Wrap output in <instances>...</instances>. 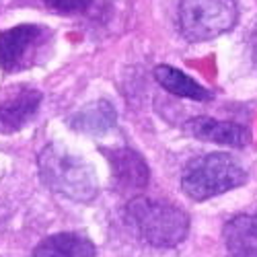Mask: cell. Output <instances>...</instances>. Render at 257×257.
<instances>
[{"label": "cell", "instance_id": "7a4b0ae2", "mask_svg": "<svg viewBox=\"0 0 257 257\" xmlns=\"http://www.w3.org/2000/svg\"><path fill=\"white\" fill-rule=\"evenodd\" d=\"M39 169L44 183L60 196L76 202H89L97 196V175L93 167L66 148H44L39 157Z\"/></svg>", "mask_w": 257, "mask_h": 257}, {"label": "cell", "instance_id": "ba28073f", "mask_svg": "<svg viewBox=\"0 0 257 257\" xmlns=\"http://www.w3.org/2000/svg\"><path fill=\"white\" fill-rule=\"evenodd\" d=\"M222 239L228 257H257V212L228 220Z\"/></svg>", "mask_w": 257, "mask_h": 257}, {"label": "cell", "instance_id": "4fadbf2b", "mask_svg": "<svg viewBox=\"0 0 257 257\" xmlns=\"http://www.w3.org/2000/svg\"><path fill=\"white\" fill-rule=\"evenodd\" d=\"M93 0H44V5L60 15H76L84 13L91 7Z\"/></svg>", "mask_w": 257, "mask_h": 257}, {"label": "cell", "instance_id": "8fae6325", "mask_svg": "<svg viewBox=\"0 0 257 257\" xmlns=\"http://www.w3.org/2000/svg\"><path fill=\"white\" fill-rule=\"evenodd\" d=\"M155 78L161 84L163 89H167L169 93H173L177 97L183 99H191V101H210L212 93L202 87L198 80H194L191 76H187L185 72L167 66V64H161V66L155 68Z\"/></svg>", "mask_w": 257, "mask_h": 257}, {"label": "cell", "instance_id": "277c9868", "mask_svg": "<svg viewBox=\"0 0 257 257\" xmlns=\"http://www.w3.org/2000/svg\"><path fill=\"white\" fill-rule=\"evenodd\" d=\"M234 0H181L179 25L185 39L202 44L230 31L237 23Z\"/></svg>", "mask_w": 257, "mask_h": 257}, {"label": "cell", "instance_id": "7c38bea8", "mask_svg": "<svg viewBox=\"0 0 257 257\" xmlns=\"http://www.w3.org/2000/svg\"><path fill=\"white\" fill-rule=\"evenodd\" d=\"M41 103V93L33 89H23L11 99L0 103V123L9 130H19L27 123V119L37 111Z\"/></svg>", "mask_w": 257, "mask_h": 257}, {"label": "cell", "instance_id": "30bf717a", "mask_svg": "<svg viewBox=\"0 0 257 257\" xmlns=\"http://www.w3.org/2000/svg\"><path fill=\"white\" fill-rule=\"evenodd\" d=\"M115 119L117 115H115L113 105L109 101L101 99V101L89 103L78 113H74V117L70 119V125L82 134L101 136V134H107L115 125Z\"/></svg>", "mask_w": 257, "mask_h": 257}, {"label": "cell", "instance_id": "9c48e42d", "mask_svg": "<svg viewBox=\"0 0 257 257\" xmlns=\"http://www.w3.org/2000/svg\"><path fill=\"white\" fill-rule=\"evenodd\" d=\"M95 245L78 232H58L44 239L31 257H95Z\"/></svg>", "mask_w": 257, "mask_h": 257}, {"label": "cell", "instance_id": "8992f818", "mask_svg": "<svg viewBox=\"0 0 257 257\" xmlns=\"http://www.w3.org/2000/svg\"><path fill=\"white\" fill-rule=\"evenodd\" d=\"M113 169V177L119 189L140 191L148 185V167L146 161L132 148H115L107 153Z\"/></svg>", "mask_w": 257, "mask_h": 257}, {"label": "cell", "instance_id": "3957f363", "mask_svg": "<svg viewBox=\"0 0 257 257\" xmlns=\"http://www.w3.org/2000/svg\"><path fill=\"white\" fill-rule=\"evenodd\" d=\"M247 181V171L226 153H212L191 161L181 175V189L196 202L237 189Z\"/></svg>", "mask_w": 257, "mask_h": 257}, {"label": "cell", "instance_id": "6da1fadb", "mask_svg": "<svg viewBox=\"0 0 257 257\" xmlns=\"http://www.w3.org/2000/svg\"><path fill=\"white\" fill-rule=\"evenodd\" d=\"M136 234L153 247H177L189 232V216L175 204L138 196L125 208Z\"/></svg>", "mask_w": 257, "mask_h": 257}, {"label": "cell", "instance_id": "52a82bcc", "mask_svg": "<svg viewBox=\"0 0 257 257\" xmlns=\"http://www.w3.org/2000/svg\"><path fill=\"white\" fill-rule=\"evenodd\" d=\"M185 130L206 142H216L226 146H247L249 132L243 125L232 121H220L214 117H194L185 123Z\"/></svg>", "mask_w": 257, "mask_h": 257}, {"label": "cell", "instance_id": "5b68a950", "mask_svg": "<svg viewBox=\"0 0 257 257\" xmlns=\"http://www.w3.org/2000/svg\"><path fill=\"white\" fill-rule=\"evenodd\" d=\"M46 31L39 25H17L0 33V68L7 72L25 68Z\"/></svg>", "mask_w": 257, "mask_h": 257}, {"label": "cell", "instance_id": "5bb4252c", "mask_svg": "<svg viewBox=\"0 0 257 257\" xmlns=\"http://www.w3.org/2000/svg\"><path fill=\"white\" fill-rule=\"evenodd\" d=\"M249 50H251V60H253L255 68H257V21H255V25L251 29V35H249Z\"/></svg>", "mask_w": 257, "mask_h": 257}]
</instances>
